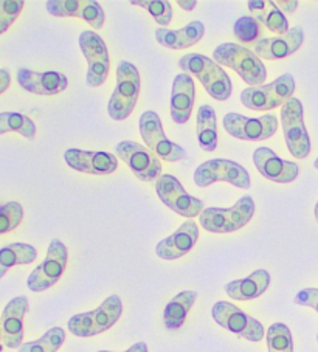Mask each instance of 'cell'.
I'll list each match as a JSON object with an SVG mask.
<instances>
[{"instance_id":"obj_1","label":"cell","mask_w":318,"mask_h":352,"mask_svg":"<svg viewBox=\"0 0 318 352\" xmlns=\"http://www.w3.org/2000/svg\"><path fill=\"white\" fill-rule=\"evenodd\" d=\"M179 67L180 70H183V74L194 75L198 78L211 98L225 101L231 96L233 84H231L230 76L211 58L199 53H189L180 58Z\"/></svg>"},{"instance_id":"obj_2","label":"cell","mask_w":318,"mask_h":352,"mask_svg":"<svg viewBox=\"0 0 318 352\" xmlns=\"http://www.w3.org/2000/svg\"><path fill=\"white\" fill-rule=\"evenodd\" d=\"M213 60L224 67L233 69L250 87L262 86L267 78L266 65L255 52L247 47L236 45L233 42H225L218 45L213 52Z\"/></svg>"},{"instance_id":"obj_3","label":"cell","mask_w":318,"mask_h":352,"mask_svg":"<svg viewBox=\"0 0 318 352\" xmlns=\"http://www.w3.org/2000/svg\"><path fill=\"white\" fill-rule=\"evenodd\" d=\"M123 314V302L118 295H111L95 311L73 315L67 323L69 331L76 337H95L111 329Z\"/></svg>"},{"instance_id":"obj_4","label":"cell","mask_w":318,"mask_h":352,"mask_svg":"<svg viewBox=\"0 0 318 352\" xmlns=\"http://www.w3.org/2000/svg\"><path fill=\"white\" fill-rule=\"evenodd\" d=\"M138 69L127 60H120L117 65V86L107 102L109 117L115 121H123L132 113L140 95Z\"/></svg>"},{"instance_id":"obj_5","label":"cell","mask_w":318,"mask_h":352,"mask_svg":"<svg viewBox=\"0 0 318 352\" xmlns=\"http://www.w3.org/2000/svg\"><path fill=\"white\" fill-rule=\"evenodd\" d=\"M255 214V202L250 196L241 197L230 208H205L199 216L200 226L210 233H233L246 227Z\"/></svg>"},{"instance_id":"obj_6","label":"cell","mask_w":318,"mask_h":352,"mask_svg":"<svg viewBox=\"0 0 318 352\" xmlns=\"http://www.w3.org/2000/svg\"><path fill=\"white\" fill-rule=\"evenodd\" d=\"M295 94V80L290 74H284L273 82L262 86L244 89L241 92V102L250 111H272L283 107Z\"/></svg>"},{"instance_id":"obj_7","label":"cell","mask_w":318,"mask_h":352,"mask_svg":"<svg viewBox=\"0 0 318 352\" xmlns=\"http://www.w3.org/2000/svg\"><path fill=\"white\" fill-rule=\"evenodd\" d=\"M216 323L247 342H261L264 338V326L229 301H218L211 309Z\"/></svg>"},{"instance_id":"obj_8","label":"cell","mask_w":318,"mask_h":352,"mask_svg":"<svg viewBox=\"0 0 318 352\" xmlns=\"http://www.w3.org/2000/svg\"><path fill=\"white\" fill-rule=\"evenodd\" d=\"M138 127L145 144H148L151 153L156 154L158 159L171 163L187 159V151L165 135L162 120L156 112H143L138 121Z\"/></svg>"},{"instance_id":"obj_9","label":"cell","mask_w":318,"mask_h":352,"mask_svg":"<svg viewBox=\"0 0 318 352\" xmlns=\"http://www.w3.org/2000/svg\"><path fill=\"white\" fill-rule=\"evenodd\" d=\"M281 123L289 153L297 159H306L310 153V138L304 126L301 101L290 98L281 107Z\"/></svg>"},{"instance_id":"obj_10","label":"cell","mask_w":318,"mask_h":352,"mask_svg":"<svg viewBox=\"0 0 318 352\" xmlns=\"http://www.w3.org/2000/svg\"><path fill=\"white\" fill-rule=\"evenodd\" d=\"M216 182H227L241 190H248L252 186L250 182V174L247 169L241 166L240 163L225 160V159H215L202 163L200 166L195 168L194 171V184L200 188H206Z\"/></svg>"},{"instance_id":"obj_11","label":"cell","mask_w":318,"mask_h":352,"mask_svg":"<svg viewBox=\"0 0 318 352\" xmlns=\"http://www.w3.org/2000/svg\"><path fill=\"white\" fill-rule=\"evenodd\" d=\"M156 192L165 206L173 210L174 213L180 214L188 219L200 216L204 211V202L200 199L188 194L185 188L177 180L174 175L162 174L160 179L156 182Z\"/></svg>"},{"instance_id":"obj_12","label":"cell","mask_w":318,"mask_h":352,"mask_svg":"<svg viewBox=\"0 0 318 352\" xmlns=\"http://www.w3.org/2000/svg\"><path fill=\"white\" fill-rule=\"evenodd\" d=\"M67 247L59 239H52L48 245L47 256L36 269L30 273L27 286L32 292H44L53 287L61 276L64 275L67 267Z\"/></svg>"},{"instance_id":"obj_13","label":"cell","mask_w":318,"mask_h":352,"mask_svg":"<svg viewBox=\"0 0 318 352\" xmlns=\"http://www.w3.org/2000/svg\"><path fill=\"white\" fill-rule=\"evenodd\" d=\"M79 48L87 60L85 81L90 87H100L106 82L111 70V58L101 36L95 32H83L79 34Z\"/></svg>"},{"instance_id":"obj_14","label":"cell","mask_w":318,"mask_h":352,"mask_svg":"<svg viewBox=\"0 0 318 352\" xmlns=\"http://www.w3.org/2000/svg\"><path fill=\"white\" fill-rule=\"evenodd\" d=\"M115 154L120 157L131 171L142 182H157L160 179V159L151 151L136 142H120L115 146Z\"/></svg>"},{"instance_id":"obj_15","label":"cell","mask_w":318,"mask_h":352,"mask_svg":"<svg viewBox=\"0 0 318 352\" xmlns=\"http://www.w3.org/2000/svg\"><path fill=\"white\" fill-rule=\"evenodd\" d=\"M224 127L229 135L247 142H262L275 135L278 129V118L264 115L259 118H248L241 113L230 112L224 117Z\"/></svg>"},{"instance_id":"obj_16","label":"cell","mask_w":318,"mask_h":352,"mask_svg":"<svg viewBox=\"0 0 318 352\" xmlns=\"http://www.w3.org/2000/svg\"><path fill=\"white\" fill-rule=\"evenodd\" d=\"M48 13L56 17H79L96 30L104 25V11L95 0H48Z\"/></svg>"},{"instance_id":"obj_17","label":"cell","mask_w":318,"mask_h":352,"mask_svg":"<svg viewBox=\"0 0 318 352\" xmlns=\"http://www.w3.org/2000/svg\"><path fill=\"white\" fill-rule=\"evenodd\" d=\"M30 311L27 296H16L5 306L0 326H2V342L10 349H17L23 344V318Z\"/></svg>"},{"instance_id":"obj_18","label":"cell","mask_w":318,"mask_h":352,"mask_svg":"<svg viewBox=\"0 0 318 352\" xmlns=\"http://www.w3.org/2000/svg\"><path fill=\"white\" fill-rule=\"evenodd\" d=\"M253 163L262 177L275 184H290L299 174L297 163L283 160L268 148H258L253 153Z\"/></svg>"},{"instance_id":"obj_19","label":"cell","mask_w":318,"mask_h":352,"mask_svg":"<svg viewBox=\"0 0 318 352\" xmlns=\"http://www.w3.org/2000/svg\"><path fill=\"white\" fill-rule=\"evenodd\" d=\"M65 163L75 171L92 174V175H107L117 171L118 160L109 153H94V151L69 149L64 154Z\"/></svg>"},{"instance_id":"obj_20","label":"cell","mask_w":318,"mask_h":352,"mask_svg":"<svg viewBox=\"0 0 318 352\" xmlns=\"http://www.w3.org/2000/svg\"><path fill=\"white\" fill-rule=\"evenodd\" d=\"M17 82L30 94L52 96L67 89V76L59 72H34L30 69L17 70Z\"/></svg>"},{"instance_id":"obj_21","label":"cell","mask_w":318,"mask_h":352,"mask_svg":"<svg viewBox=\"0 0 318 352\" xmlns=\"http://www.w3.org/2000/svg\"><path fill=\"white\" fill-rule=\"evenodd\" d=\"M199 239V227L194 221H187L182 223L180 228L174 232L168 238L162 239L156 247V253L158 258L174 261L193 250L195 242Z\"/></svg>"},{"instance_id":"obj_22","label":"cell","mask_w":318,"mask_h":352,"mask_svg":"<svg viewBox=\"0 0 318 352\" xmlns=\"http://www.w3.org/2000/svg\"><path fill=\"white\" fill-rule=\"evenodd\" d=\"M304 33L303 28L295 27L283 36H273V38L261 39L255 44V53L264 59H284L295 53L303 45Z\"/></svg>"},{"instance_id":"obj_23","label":"cell","mask_w":318,"mask_h":352,"mask_svg":"<svg viewBox=\"0 0 318 352\" xmlns=\"http://www.w3.org/2000/svg\"><path fill=\"white\" fill-rule=\"evenodd\" d=\"M195 100V89L191 75L179 74L174 78L171 90V117L176 124H185L191 117Z\"/></svg>"},{"instance_id":"obj_24","label":"cell","mask_w":318,"mask_h":352,"mask_svg":"<svg viewBox=\"0 0 318 352\" xmlns=\"http://www.w3.org/2000/svg\"><path fill=\"white\" fill-rule=\"evenodd\" d=\"M268 286H271V273L261 269L253 272L247 278L235 279V281L225 284L224 289L231 300L250 301L259 298Z\"/></svg>"},{"instance_id":"obj_25","label":"cell","mask_w":318,"mask_h":352,"mask_svg":"<svg viewBox=\"0 0 318 352\" xmlns=\"http://www.w3.org/2000/svg\"><path fill=\"white\" fill-rule=\"evenodd\" d=\"M205 27L199 21L189 22L187 27L180 30L158 28L156 32V39L160 45L171 48V50H183V48L193 47L204 38Z\"/></svg>"},{"instance_id":"obj_26","label":"cell","mask_w":318,"mask_h":352,"mask_svg":"<svg viewBox=\"0 0 318 352\" xmlns=\"http://www.w3.org/2000/svg\"><path fill=\"white\" fill-rule=\"evenodd\" d=\"M247 7L252 11L255 19L271 30L272 33L283 36L289 32V21L275 2H271V0L268 2L267 0H250Z\"/></svg>"},{"instance_id":"obj_27","label":"cell","mask_w":318,"mask_h":352,"mask_svg":"<svg viewBox=\"0 0 318 352\" xmlns=\"http://www.w3.org/2000/svg\"><path fill=\"white\" fill-rule=\"evenodd\" d=\"M195 300H198V292L194 290H183L177 294L171 300L163 311V323L169 331H177L185 324L188 312L191 311Z\"/></svg>"},{"instance_id":"obj_28","label":"cell","mask_w":318,"mask_h":352,"mask_svg":"<svg viewBox=\"0 0 318 352\" xmlns=\"http://www.w3.org/2000/svg\"><path fill=\"white\" fill-rule=\"evenodd\" d=\"M195 135L200 148L206 153H213L218 148V123L215 109L208 104L199 107L198 123H195Z\"/></svg>"},{"instance_id":"obj_29","label":"cell","mask_w":318,"mask_h":352,"mask_svg":"<svg viewBox=\"0 0 318 352\" xmlns=\"http://www.w3.org/2000/svg\"><path fill=\"white\" fill-rule=\"evenodd\" d=\"M38 258V250L33 245L14 242L0 248V279H2L11 267L32 264Z\"/></svg>"},{"instance_id":"obj_30","label":"cell","mask_w":318,"mask_h":352,"mask_svg":"<svg viewBox=\"0 0 318 352\" xmlns=\"http://www.w3.org/2000/svg\"><path fill=\"white\" fill-rule=\"evenodd\" d=\"M8 132H16L28 140L36 137V124L27 115L17 112H2L0 113V135Z\"/></svg>"},{"instance_id":"obj_31","label":"cell","mask_w":318,"mask_h":352,"mask_svg":"<svg viewBox=\"0 0 318 352\" xmlns=\"http://www.w3.org/2000/svg\"><path fill=\"white\" fill-rule=\"evenodd\" d=\"M64 342L65 332L63 327H52L41 338L23 343L19 348V352H56Z\"/></svg>"},{"instance_id":"obj_32","label":"cell","mask_w":318,"mask_h":352,"mask_svg":"<svg viewBox=\"0 0 318 352\" xmlns=\"http://www.w3.org/2000/svg\"><path fill=\"white\" fill-rule=\"evenodd\" d=\"M233 32L242 44H258L264 34L262 23L255 19L253 16H242L235 22Z\"/></svg>"},{"instance_id":"obj_33","label":"cell","mask_w":318,"mask_h":352,"mask_svg":"<svg viewBox=\"0 0 318 352\" xmlns=\"http://www.w3.org/2000/svg\"><path fill=\"white\" fill-rule=\"evenodd\" d=\"M268 352H293L290 329L284 323H273L267 331Z\"/></svg>"},{"instance_id":"obj_34","label":"cell","mask_w":318,"mask_h":352,"mask_svg":"<svg viewBox=\"0 0 318 352\" xmlns=\"http://www.w3.org/2000/svg\"><path fill=\"white\" fill-rule=\"evenodd\" d=\"M131 5L145 8L160 27H167L173 21V8L168 0H131Z\"/></svg>"},{"instance_id":"obj_35","label":"cell","mask_w":318,"mask_h":352,"mask_svg":"<svg viewBox=\"0 0 318 352\" xmlns=\"http://www.w3.org/2000/svg\"><path fill=\"white\" fill-rule=\"evenodd\" d=\"M23 219V208L21 204L8 202L0 205V234L13 232Z\"/></svg>"},{"instance_id":"obj_36","label":"cell","mask_w":318,"mask_h":352,"mask_svg":"<svg viewBox=\"0 0 318 352\" xmlns=\"http://www.w3.org/2000/svg\"><path fill=\"white\" fill-rule=\"evenodd\" d=\"M23 5L25 2L22 0H0V34H3L17 21Z\"/></svg>"},{"instance_id":"obj_37","label":"cell","mask_w":318,"mask_h":352,"mask_svg":"<svg viewBox=\"0 0 318 352\" xmlns=\"http://www.w3.org/2000/svg\"><path fill=\"white\" fill-rule=\"evenodd\" d=\"M295 302L298 306H306L315 309L318 314V289L315 287H308L299 290L295 296Z\"/></svg>"},{"instance_id":"obj_38","label":"cell","mask_w":318,"mask_h":352,"mask_svg":"<svg viewBox=\"0 0 318 352\" xmlns=\"http://www.w3.org/2000/svg\"><path fill=\"white\" fill-rule=\"evenodd\" d=\"M275 3H277V7L283 11L284 14H292L293 11L298 8L297 0H278V2Z\"/></svg>"},{"instance_id":"obj_39","label":"cell","mask_w":318,"mask_h":352,"mask_svg":"<svg viewBox=\"0 0 318 352\" xmlns=\"http://www.w3.org/2000/svg\"><path fill=\"white\" fill-rule=\"evenodd\" d=\"M11 84V75L8 69H0V95L10 87Z\"/></svg>"},{"instance_id":"obj_40","label":"cell","mask_w":318,"mask_h":352,"mask_svg":"<svg viewBox=\"0 0 318 352\" xmlns=\"http://www.w3.org/2000/svg\"><path fill=\"white\" fill-rule=\"evenodd\" d=\"M98 352H111V351H98ZM123 352H149V351H148V344H146L145 342H138L136 344H132L129 349L123 351Z\"/></svg>"},{"instance_id":"obj_41","label":"cell","mask_w":318,"mask_h":352,"mask_svg":"<svg viewBox=\"0 0 318 352\" xmlns=\"http://www.w3.org/2000/svg\"><path fill=\"white\" fill-rule=\"evenodd\" d=\"M177 5L185 11H193L195 7H198V2H195V0H189V2L188 0H177Z\"/></svg>"},{"instance_id":"obj_42","label":"cell","mask_w":318,"mask_h":352,"mask_svg":"<svg viewBox=\"0 0 318 352\" xmlns=\"http://www.w3.org/2000/svg\"><path fill=\"white\" fill-rule=\"evenodd\" d=\"M3 351V342H2V326H0V352Z\"/></svg>"},{"instance_id":"obj_43","label":"cell","mask_w":318,"mask_h":352,"mask_svg":"<svg viewBox=\"0 0 318 352\" xmlns=\"http://www.w3.org/2000/svg\"><path fill=\"white\" fill-rule=\"evenodd\" d=\"M314 214H315V221L318 222V202L315 205V210H314Z\"/></svg>"},{"instance_id":"obj_44","label":"cell","mask_w":318,"mask_h":352,"mask_svg":"<svg viewBox=\"0 0 318 352\" xmlns=\"http://www.w3.org/2000/svg\"><path fill=\"white\" fill-rule=\"evenodd\" d=\"M314 166H315V169H318V157H317L315 162H314Z\"/></svg>"},{"instance_id":"obj_45","label":"cell","mask_w":318,"mask_h":352,"mask_svg":"<svg viewBox=\"0 0 318 352\" xmlns=\"http://www.w3.org/2000/svg\"><path fill=\"white\" fill-rule=\"evenodd\" d=\"M317 340H318V336H317Z\"/></svg>"}]
</instances>
